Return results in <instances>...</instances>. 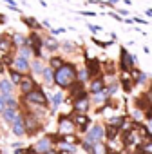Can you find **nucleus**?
<instances>
[{"instance_id": "obj_45", "label": "nucleus", "mask_w": 152, "mask_h": 154, "mask_svg": "<svg viewBox=\"0 0 152 154\" xmlns=\"http://www.w3.org/2000/svg\"><path fill=\"white\" fill-rule=\"evenodd\" d=\"M42 27H47L49 31L53 29V27H51V22H49V20H44V22H42Z\"/></svg>"}, {"instance_id": "obj_4", "label": "nucleus", "mask_w": 152, "mask_h": 154, "mask_svg": "<svg viewBox=\"0 0 152 154\" xmlns=\"http://www.w3.org/2000/svg\"><path fill=\"white\" fill-rule=\"evenodd\" d=\"M84 62H85V69L89 71L91 80L103 76V65H102V62L98 58H87V56H84Z\"/></svg>"}, {"instance_id": "obj_42", "label": "nucleus", "mask_w": 152, "mask_h": 154, "mask_svg": "<svg viewBox=\"0 0 152 154\" xmlns=\"http://www.w3.org/2000/svg\"><path fill=\"white\" fill-rule=\"evenodd\" d=\"M26 154H40V152H38V150L35 149V145H33V147H27V149H26Z\"/></svg>"}, {"instance_id": "obj_51", "label": "nucleus", "mask_w": 152, "mask_h": 154, "mask_svg": "<svg viewBox=\"0 0 152 154\" xmlns=\"http://www.w3.org/2000/svg\"><path fill=\"white\" fill-rule=\"evenodd\" d=\"M0 154H2V149H0Z\"/></svg>"}, {"instance_id": "obj_29", "label": "nucleus", "mask_w": 152, "mask_h": 154, "mask_svg": "<svg viewBox=\"0 0 152 154\" xmlns=\"http://www.w3.org/2000/svg\"><path fill=\"white\" fill-rule=\"evenodd\" d=\"M121 89V85H120V80H116V82H112V84H107V89H105V93L111 96V98H114L116 94H118V91Z\"/></svg>"}, {"instance_id": "obj_16", "label": "nucleus", "mask_w": 152, "mask_h": 154, "mask_svg": "<svg viewBox=\"0 0 152 154\" xmlns=\"http://www.w3.org/2000/svg\"><path fill=\"white\" fill-rule=\"evenodd\" d=\"M11 132H13L17 138H22V136L26 134V125H24V114H22V112L18 114L17 122L11 125Z\"/></svg>"}, {"instance_id": "obj_25", "label": "nucleus", "mask_w": 152, "mask_h": 154, "mask_svg": "<svg viewBox=\"0 0 152 154\" xmlns=\"http://www.w3.org/2000/svg\"><path fill=\"white\" fill-rule=\"evenodd\" d=\"M76 49H78V45H76L72 40H65V42H62V45H60V51H62L63 54H72Z\"/></svg>"}, {"instance_id": "obj_3", "label": "nucleus", "mask_w": 152, "mask_h": 154, "mask_svg": "<svg viewBox=\"0 0 152 154\" xmlns=\"http://www.w3.org/2000/svg\"><path fill=\"white\" fill-rule=\"evenodd\" d=\"M85 141H89V143H100V141H103L105 140V125H102V123H94V125H91V129L85 132V138H84Z\"/></svg>"}, {"instance_id": "obj_53", "label": "nucleus", "mask_w": 152, "mask_h": 154, "mask_svg": "<svg viewBox=\"0 0 152 154\" xmlns=\"http://www.w3.org/2000/svg\"><path fill=\"white\" fill-rule=\"evenodd\" d=\"M0 35H2V33H0Z\"/></svg>"}, {"instance_id": "obj_49", "label": "nucleus", "mask_w": 152, "mask_h": 154, "mask_svg": "<svg viewBox=\"0 0 152 154\" xmlns=\"http://www.w3.org/2000/svg\"><path fill=\"white\" fill-rule=\"evenodd\" d=\"M147 127H148V131L152 132V122H147Z\"/></svg>"}, {"instance_id": "obj_17", "label": "nucleus", "mask_w": 152, "mask_h": 154, "mask_svg": "<svg viewBox=\"0 0 152 154\" xmlns=\"http://www.w3.org/2000/svg\"><path fill=\"white\" fill-rule=\"evenodd\" d=\"M20 20L27 26V29H31V31H38V33H42V22H38L35 17H26V15H22L20 17Z\"/></svg>"}, {"instance_id": "obj_20", "label": "nucleus", "mask_w": 152, "mask_h": 154, "mask_svg": "<svg viewBox=\"0 0 152 154\" xmlns=\"http://www.w3.org/2000/svg\"><path fill=\"white\" fill-rule=\"evenodd\" d=\"M35 149L40 152V154H49L51 150H53V141L45 136V138H42V140H38V143L35 145Z\"/></svg>"}, {"instance_id": "obj_47", "label": "nucleus", "mask_w": 152, "mask_h": 154, "mask_svg": "<svg viewBox=\"0 0 152 154\" xmlns=\"http://www.w3.org/2000/svg\"><path fill=\"white\" fill-rule=\"evenodd\" d=\"M6 22H8V17L4 13H0V24H6Z\"/></svg>"}, {"instance_id": "obj_24", "label": "nucleus", "mask_w": 152, "mask_h": 154, "mask_svg": "<svg viewBox=\"0 0 152 154\" xmlns=\"http://www.w3.org/2000/svg\"><path fill=\"white\" fill-rule=\"evenodd\" d=\"M111 100V96L103 91V93H100V94H96V96H91V102L94 103V105H98V107H103L107 102Z\"/></svg>"}, {"instance_id": "obj_23", "label": "nucleus", "mask_w": 152, "mask_h": 154, "mask_svg": "<svg viewBox=\"0 0 152 154\" xmlns=\"http://www.w3.org/2000/svg\"><path fill=\"white\" fill-rule=\"evenodd\" d=\"M13 44H15V49H20L24 45H27V35H22V33H13Z\"/></svg>"}, {"instance_id": "obj_12", "label": "nucleus", "mask_w": 152, "mask_h": 154, "mask_svg": "<svg viewBox=\"0 0 152 154\" xmlns=\"http://www.w3.org/2000/svg\"><path fill=\"white\" fill-rule=\"evenodd\" d=\"M13 49H15L13 36L2 33V35H0V53H2V54H13Z\"/></svg>"}, {"instance_id": "obj_8", "label": "nucleus", "mask_w": 152, "mask_h": 154, "mask_svg": "<svg viewBox=\"0 0 152 154\" xmlns=\"http://www.w3.org/2000/svg\"><path fill=\"white\" fill-rule=\"evenodd\" d=\"M105 89H107V82H105L103 76H100V78H93L89 82V87H87V91H89L91 96H96V94L103 93Z\"/></svg>"}, {"instance_id": "obj_39", "label": "nucleus", "mask_w": 152, "mask_h": 154, "mask_svg": "<svg viewBox=\"0 0 152 154\" xmlns=\"http://www.w3.org/2000/svg\"><path fill=\"white\" fill-rule=\"evenodd\" d=\"M116 13H118L120 17H125V18H127V15H130L129 9H123V8H116Z\"/></svg>"}, {"instance_id": "obj_31", "label": "nucleus", "mask_w": 152, "mask_h": 154, "mask_svg": "<svg viewBox=\"0 0 152 154\" xmlns=\"http://www.w3.org/2000/svg\"><path fill=\"white\" fill-rule=\"evenodd\" d=\"M130 118H132V122H134V123H141V122L145 120V112L134 107V109L130 111Z\"/></svg>"}, {"instance_id": "obj_40", "label": "nucleus", "mask_w": 152, "mask_h": 154, "mask_svg": "<svg viewBox=\"0 0 152 154\" xmlns=\"http://www.w3.org/2000/svg\"><path fill=\"white\" fill-rule=\"evenodd\" d=\"M4 111H6V96L0 94V114H2Z\"/></svg>"}, {"instance_id": "obj_50", "label": "nucleus", "mask_w": 152, "mask_h": 154, "mask_svg": "<svg viewBox=\"0 0 152 154\" xmlns=\"http://www.w3.org/2000/svg\"><path fill=\"white\" fill-rule=\"evenodd\" d=\"M148 91H152V82H150V84H148Z\"/></svg>"}, {"instance_id": "obj_5", "label": "nucleus", "mask_w": 152, "mask_h": 154, "mask_svg": "<svg viewBox=\"0 0 152 154\" xmlns=\"http://www.w3.org/2000/svg\"><path fill=\"white\" fill-rule=\"evenodd\" d=\"M74 129H76V125H74L72 116H69V114H60V116H58V132H60L62 136L72 134Z\"/></svg>"}, {"instance_id": "obj_46", "label": "nucleus", "mask_w": 152, "mask_h": 154, "mask_svg": "<svg viewBox=\"0 0 152 154\" xmlns=\"http://www.w3.org/2000/svg\"><path fill=\"white\" fill-rule=\"evenodd\" d=\"M123 22H125V24H129V26H132V24H134V18L127 17V18H123Z\"/></svg>"}, {"instance_id": "obj_36", "label": "nucleus", "mask_w": 152, "mask_h": 154, "mask_svg": "<svg viewBox=\"0 0 152 154\" xmlns=\"http://www.w3.org/2000/svg\"><path fill=\"white\" fill-rule=\"evenodd\" d=\"M87 29H89L93 35H98V33L103 31V27H102V26H96V24H87Z\"/></svg>"}, {"instance_id": "obj_43", "label": "nucleus", "mask_w": 152, "mask_h": 154, "mask_svg": "<svg viewBox=\"0 0 152 154\" xmlns=\"http://www.w3.org/2000/svg\"><path fill=\"white\" fill-rule=\"evenodd\" d=\"M4 72H8V67L4 65V62H2V58H0V76H2Z\"/></svg>"}, {"instance_id": "obj_37", "label": "nucleus", "mask_w": 152, "mask_h": 154, "mask_svg": "<svg viewBox=\"0 0 152 154\" xmlns=\"http://www.w3.org/2000/svg\"><path fill=\"white\" fill-rule=\"evenodd\" d=\"M65 31H67V29H65V27H56V29H54V27H53V29H51V31H49V35H53V36H56V35H63V33H65Z\"/></svg>"}, {"instance_id": "obj_14", "label": "nucleus", "mask_w": 152, "mask_h": 154, "mask_svg": "<svg viewBox=\"0 0 152 154\" xmlns=\"http://www.w3.org/2000/svg\"><path fill=\"white\" fill-rule=\"evenodd\" d=\"M15 91H17V85H13V82L9 78H0V94L2 96H15Z\"/></svg>"}, {"instance_id": "obj_19", "label": "nucleus", "mask_w": 152, "mask_h": 154, "mask_svg": "<svg viewBox=\"0 0 152 154\" xmlns=\"http://www.w3.org/2000/svg\"><path fill=\"white\" fill-rule=\"evenodd\" d=\"M63 102H67V98H65L63 91H56V93L51 96V111H53V112H56Z\"/></svg>"}, {"instance_id": "obj_15", "label": "nucleus", "mask_w": 152, "mask_h": 154, "mask_svg": "<svg viewBox=\"0 0 152 154\" xmlns=\"http://www.w3.org/2000/svg\"><path fill=\"white\" fill-rule=\"evenodd\" d=\"M67 63V60L63 58V54H51L47 58V67H51L53 71H58L60 67H63Z\"/></svg>"}, {"instance_id": "obj_1", "label": "nucleus", "mask_w": 152, "mask_h": 154, "mask_svg": "<svg viewBox=\"0 0 152 154\" xmlns=\"http://www.w3.org/2000/svg\"><path fill=\"white\" fill-rule=\"evenodd\" d=\"M78 80V67H76V63L69 62L60 67L58 71H54V85L60 87V91H69V87Z\"/></svg>"}, {"instance_id": "obj_18", "label": "nucleus", "mask_w": 152, "mask_h": 154, "mask_svg": "<svg viewBox=\"0 0 152 154\" xmlns=\"http://www.w3.org/2000/svg\"><path fill=\"white\" fill-rule=\"evenodd\" d=\"M45 67H47L45 60H38V58L31 60V74L33 76H42V72L45 71Z\"/></svg>"}, {"instance_id": "obj_38", "label": "nucleus", "mask_w": 152, "mask_h": 154, "mask_svg": "<svg viewBox=\"0 0 152 154\" xmlns=\"http://www.w3.org/2000/svg\"><path fill=\"white\" fill-rule=\"evenodd\" d=\"M78 15H82V17H87V18H91V17H96L98 13H94V11H91V9H84V11H80Z\"/></svg>"}, {"instance_id": "obj_44", "label": "nucleus", "mask_w": 152, "mask_h": 154, "mask_svg": "<svg viewBox=\"0 0 152 154\" xmlns=\"http://www.w3.org/2000/svg\"><path fill=\"white\" fill-rule=\"evenodd\" d=\"M134 24H141V26H145V24H147V20H145V18H138V17H136V18H134Z\"/></svg>"}, {"instance_id": "obj_52", "label": "nucleus", "mask_w": 152, "mask_h": 154, "mask_svg": "<svg viewBox=\"0 0 152 154\" xmlns=\"http://www.w3.org/2000/svg\"><path fill=\"white\" fill-rule=\"evenodd\" d=\"M58 154H63V152H58Z\"/></svg>"}, {"instance_id": "obj_32", "label": "nucleus", "mask_w": 152, "mask_h": 154, "mask_svg": "<svg viewBox=\"0 0 152 154\" xmlns=\"http://www.w3.org/2000/svg\"><path fill=\"white\" fill-rule=\"evenodd\" d=\"M93 154H111V150H109V147H107L103 141H100V143H94Z\"/></svg>"}, {"instance_id": "obj_6", "label": "nucleus", "mask_w": 152, "mask_h": 154, "mask_svg": "<svg viewBox=\"0 0 152 154\" xmlns=\"http://www.w3.org/2000/svg\"><path fill=\"white\" fill-rule=\"evenodd\" d=\"M38 85H42V84H38V82L35 80V76L29 72V74H24V78H22L18 89H20V93H22V96H24V94H29L31 91H35Z\"/></svg>"}, {"instance_id": "obj_26", "label": "nucleus", "mask_w": 152, "mask_h": 154, "mask_svg": "<svg viewBox=\"0 0 152 154\" xmlns=\"http://www.w3.org/2000/svg\"><path fill=\"white\" fill-rule=\"evenodd\" d=\"M120 132H121V131H120L118 127H114V125H105V138H107L109 141H114Z\"/></svg>"}, {"instance_id": "obj_30", "label": "nucleus", "mask_w": 152, "mask_h": 154, "mask_svg": "<svg viewBox=\"0 0 152 154\" xmlns=\"http://www.w3.org/2000/svg\"><path fill=\"white\" fill-rule=\"evenodd\" d=\"M6 109H13V111H20V103L15 96H6Z\"/></svg>"}, {"instance_id": "obj_13", "label": "nucleus", "mask_w": 152, "mask_h": 154, "mask_svg": "<svg viewBox=\"0 0 152 154\" xmlns=\"http://www.w3.org/2000/svg\"><path fill=\"white\" fill-rule=\"evenodd\" d=\"M13 69H15V71H18V72H22V74H29V71H31V60H27V58H24V56L15 54Z\"/></svg>"}, {"instance_id": "obj_27", "label": "nucleus", "mask_w": 152, "mask_h": 154, "mask_svg": "<svg viewBox=\"0 0 152 154\" xmlns=\"http://www.w3.org/2000/svg\"><path fill=\"white\" fill-rule=\"evenodd\" d=\"M150 82H152V78L148 76V72L139 71L138 76H136V80H134V85H145V84H150Z\"/></svg>"}, {"instance_id": "obj_9", "label": "nucleus", "mask_w": 152, "mask_h": 154, "mask_svg": "<svg viewBox=\"0 0 152 154\" xmlns=\"http://www.w3.org/2000/svg\"><path fill=\"white\" fill-rule=\"evenodd\" d=\"M93 102L89 96H84V98H78L72 102V111L78 112V114H89V109H91Z\"/></svg>"}, {"instance_id": "obj_28", "label": "nucleus", "mask_w": 152, "mask_h": 154, "mask_svg": "<svg viewBox=\"0 0 152 154\" xmlns=\"http://www.w3.org/2000/svg\"><path fill=\"white\" fill-rule=\"evenodd\" d=\"M8 74H9V80L13 82V85H20V82H22V78H24V74L22 72H18V71H15V69H9L8 71Z\"/></svg>"}, {"instance_id": "obj_35", "label": "nucleus", "mask_w": 152, "mask_h": 154, "mask_svg": "<svg viewBox=\"0 0 152 154\" xmlns=\"http://www.w3.org/2000/svg\"><path fill=\"white\" fill-rule=\"evenodd\" d=\"M91 40H93V44H96V45H98V47H102V49H107V47H111V45L114 44L112 40H109V42H103V40H98L96 36H93Z\"/></svg>"}, {"instance_id": "obj_21", "label": "nucleus", "mask_w": 152, "mask_h": 154, "mask_svg": "<svg viewBox=\"0 0 152 154\" xmlns=\"http://www.w3.org/2000/svg\"><path fill=\"white\" fill-rule=\"evenodd\" d=\"M42 87H51L54 85V71L51 67H45V71L42 72Z\"/></svg>"}, {"instance_id": "obj_34", "label": "nucleus", "mask_w": 152, "mask_h": 154, "mask_svg": "<svg viewBox=\"0 0 152 154\" xmlns=\"http://www.w3.org/2000/svg\"><path fill=\"white\" fill-rule=\"evenodd\" d=\"M78 82H82V84H87V82H91V76H89V71H87L85 67L78 69Z\"/></svg>"}, {"instance_id": "obj_10", "label": "nucleus", "mask_w": 152, "mask_h": 154, "mask_svg": "<svg viewBox=\"0 0 152 154\" xmlns=\"http://www.w3.org/2000/svg\"><path fill=\"white\" fill-rule=\"evenodd\" d=\"M60 45H62V42L56 38V36H53V35H44V49L47 51V53H51V54H56L58 51H60Z\"/></svg>"}, {"instance_id": "obj_7", "label": "nucleus", "mask_w": 152, "mask_h": 154, "mask_svg": "<svg viewBox=\"0 0 152 154\" xmlns=\"http://www.w3.org/2000/svg\"><path fill=\"white\" fill-rule=\"evenodd\" d=\"M72 120H74V125H76V129H78L80 132H87L91 127V116L89 114H78V112H74L72 114Z\"/></svg>"}, {"instance_id": "obj_41", "label": "nucleus", "mask_w": 152, "mask_h": 154, "mask_svg": "<svg viewBox=\"0 0 152 154\" xmlns=\"http://www.w3.org/2000/svg\"><path fill=\"white\" fill-rule=\"evenodd\" d=\"M109 15H111V17H112L114 20H118V22H123V17H120V15H118L116 11H112V13H109Z\"/></svg>"}, {"instance_id": "obj_22", "label": "nucleus", "mask_w": 152, "mask_h": 154, "mask_svg": "<svg viewBox=\"0 0 152 154\" xmlns=\"http://www.w3.org/2000/svg\"><path fill=\"white\" fill-rule=\"evenodd\" d=\"M18 114H20V111H13V109H6L2 114H0V116H2V120L8 123V125H13L15 122H17V118H18Z\"/></svg>"}, {"instance_id": "obj_2", "label": "nucleus", "mask_w": 152, "mask_h": 154, "mask_svg": "<svg viewBox=\"0 0 152 154\" xmlns=\"http://www.w3.org/2000/svg\"><path fill=\"white\" fill-rule=\"evenodd\" d=\"M20 102H24V105H26V109H35V107H44V109H47V107H51V98L45 94V91H44V87L42 85H38L35 91H31L29 94H24V96H20Z\"/></svg>"}, {"instance_id": "obj_48", "label": "nucleus", "mask_w": 152, "mask_h": 154, "mask_svg": "<svg viewBox=\"0 0 152 154\" xmlns=\"http://www.w3.org/2000/svg\"><path fill=\"white\" fill-rule=\"evenodd\" d=\"M145 15H147V17H152V8H148V9L145 11Z\"/></svg>"}, {"instance_id": "obj_11", "label": "nucleus", "mask_w": 152, "mask_h": 154, "mask_svg": "<svg viewBox=\"0 0 152 154\" xmlns=\"http://www.w3.org/2000/svg\"><path fill=\"white\" fill-rule=\"evenodd\" d=\"M118 62H125L130 69L138 67V56L134 53H129L127 47H123V45H120V58H118Z\"/></svg>"}, {"instance_id": "obj_33", "label": "nucleus", "mask_w": 152, "mask_h": 154, "mask_svg": "<svg viewBox=\"0 0 152 154\" xmlns=\"http://www.w3.org/2000/svg\"><path fill=\"white\" fill-rule=\"evenodd\" d=\"M17 54H18V56H24V58H27V60H33V58H35V56H33V51H31L29 45H24V47L17 49Z\"/></svg>"}]
</instances>
